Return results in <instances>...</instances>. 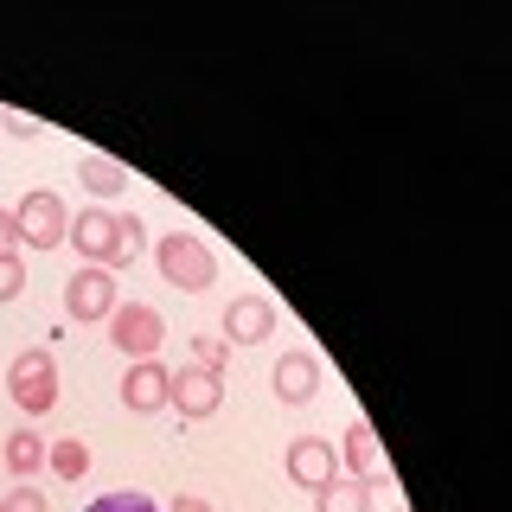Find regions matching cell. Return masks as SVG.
Listing matches in <instances>:
<instances>
[{
  "mask_svg": "<svg viewBox=\"0 0 512 512\" xmlns=\"http://www.w3.org/2000/svg\"><path fill=\"white\" fill-rule=\"evenodd\" d=\"M154 269L167 276L173 288H186V295H205V288L218 282V256L205 237H192V231H167L154 244Z\"/></svg>",
  "mask_w": 512,
  "mask_h": 512,
  "instance_id": "1",
  "label": "cell"
},
{
  "mask_svg": "<svg viewBox=\"0 0 512 512\" xmlns=\"http://www.w3.org/2000/svg\"><path fill=\"white\" fill-rule=\"evenodd\" d=\"M7 397H13L26 416L58 410V359H52V352H45V346H26L20 359L7 365Z\"/></svg>",
  "mask_w": 512,
  "mask_h": 512,
  "instance_id": "2",
  "label": "cell"
},
{
  "mask_svg": "<svg viewBox=\"0 0 512 512\" xmlns=\"http://www.w3.org/2000/svg\"><path fill=\"white\" fill-rule=\"evenodd\" d=\"M160 340H167V320H160L154 301H116V314H109V346L122 352V359H160Z\"/></svg>",
  "mask_w": 512,
  "mask_h": 512,
  "instance_id": "3",
  "label": "cell"
},
{
  "mask_svg": "<svg viewBox=\"0 0 512 512\" xmlns=\"http://www.w3.org/2000/svg\"><path fill=\"white\" fill-rule=\"evenodd\" d=\"M13 231H20L26 250H58L64 237H71V212H64V199L52 186H39V192H26V199L13 205Z\"/></svg>",
  "mask_w": 512,
  "mask_h": 512,
  "instance_id": "4",
  "label": "cell"
},
{
  "mask_svg": "<svg viewBox=\"0 0 512 512\" xmlns=\"http://www.w3.org/2000/svg\"><path fill=\"white\" fill-rule=\"evenodd\" d=\"M167 410L192 416V423H205L212 410H224V372H205V365H186V372H173L167 384Z\"/></svg>",
  "mask_w": 512,
  "mask_h": 512,
  "instance_id": "5",
  "label": "cell"
},
{
  "mask_svg": "<svg viewBox=\"0 0 512 512\" xmlns=\"http://www.w3.org/2000/svg\"><path fill=\"white\" fill-rule=\"evenodd\" d=\"M64 308H71V320H103V314H116V276L109 269H96V263H84L71 282H64Z\"/></svg>",
  "mask_w": 512,
  "mask_h": 512,
  "instance_id": "6",
  "label": "cell"
},
{
  "mask_svg": "<svg viewBox=\"0 0 512 512\" xmlns=\"http://www.w3.org/2000/svg\"><path fill=\"white\" fill-rule=\"evenodd\" d=\"M340 468H346V480H365V487H391V468H384L378 429L365 423V416L346 429V442H340Z\"/></svg>",
  "mask_w": 512,
  "mask_h": 512,
  "instance_id": "7",
  "label": "cell"
},
{
  "mask_svg": "<svg viewBox=\"0 0 512 512\" xmlns=\"http://www.w3.org/2000/svg\"><path fill=\"white\" fill-rule=\"evenodd\" d=\"M288 480H295L301 493H320L327 480H340V455L320 436H295L288 442Z\"/></svg>",
  "mask_w": 512,
  "mask_h": 512,
  "instance_id": "8",
  "label": "cell"
},
{
  "mask_svg": "<svg viewBox=\"0 0 512 512\" xmlns=\"http://www.w3.org/2000/svg\"><path fill=\"white\" fill-rule=\"evenodd\" d=\"M71 244H77V256H90L96 269H109V256H116V212H109V205H84V212L71 218Z\"/></svg>",
  "mask_w": 512,
  "mask_h": 512,
  "instance_id": "9",
  "label": "cell"
},
{
  "mask_svg": "<svg viewBox=\"0 0 512 512\" xmlns=\"http://www.w3.org/2000/svg\"><path fill=\"white\" fill-rule=\"evenodd\" d=\"M167 384H173L167 365L141 359V365H128V372H122V404L135 410V416H154V410H167Z\"/></svg>",
  "mask_w": 512,
  "mask_h": 512,
  "instance_id": "10",
  "label": "cell"
},
{
  "mask_svg": "<svg viewBox=\"0 0 512 512\" xmlns=\"http://www.w3.org/2000/svg\"><path fill=\"white\" fill-rule=\"evenodd\" d=\"M276 333V301L269 295H244V301H231L224 308V346H256V340H269Z\"/></svg>",
  "mask_w": 512,
  "mask_h": 512,
  "instance_id": "11",
  "label": "cell"
},
{
  "mask_svg": "<svg viewBox=\"0 0 512 512\" xmlns=\"http://www.w3.org/2000/svg\"><path fill=\"white\" fill-rule=\"evenodd\" d=\"M320 391V359H308V352H288V359H276V397L282 404H314Z\"/></svg>",
  "mask_w": 512,
  "mask_h": 512,
  "instance_id": "12",
  "label": "cell"
},
{
  "mask_svg": "<svg viewBox=\"0 0 512 512\" xmlns=\"http://www.w3.org/2000/svg\"><path fill=\"white\" fill-rule=\"evenodd\" d=\"M77 180H84L90 199L103 205V199H122V192H128V167L116 154H84V160H77Z\"/></svg>",
  "mask_w": 512,
  "mask_h": 512,
  "instance_id": "13",
  "label": "cell"
},
{
  "mask_svg": "<svg viewBox=\"0 0 512 512\" xmlns=\"http://www.w3.org/2000/svg\"><path fill=\"white\" fill-rule=\"evenodd\" d=\"M372 493H378V487H365V480H346V474H340V480H327V487L314 493V506H320V512H372Z\"/></svg>",
  "mask_w": 512,
  "mask_h": 512,
  "instance_id": "14",
  "label": "cell"
},
{
  "mask_svg": "<svg viewBox=\"0 0 512 512\" xmlns=\"http://www.w3.org/2000/svg\"><path fill=\"white\" fill-rule=\"evenodd\" d=\"M7 468L20 480L45 468V436H39V429H13V436H7Z\"/></svg>",
  "mask_w": 512,
  "mask_h": 512,
  "instance_id": "15",
  "label": "cell"
},
{
  "mask_svg": "<svg viewBox=\"0 0 512 512\" xmlns=\"http://www.w3.org/2000/svg\"><path fill=\"white\" fill-rule=\"evenodd\" d=\"M141 256H148V231H141V218L116 212V256H109V276L128 269V263H141Z\"/></svg>",
  "mask_w": 512,
  "mask_h": 512,
  "instance_id": "16",
  "label": "cell"
},
{
  "mask_svg": "<svg viewBox=\"0 0 512 512\" xmlns=\"http://www.w3.org/2000/svg\"><path fill=\"white\" fill-rule=\"evenodd\" d=\"M45 468H52L58 480H84V474H90V448L77 442V436H64V442L45 448Z\"/></svg>",
  "mask_w": 512,
  "mask_h": 512,
  "instance_id": "17",
  "label": "cell"
},
{
  "mask_svg": "<svg viewBox=\"0 0 512 512\" xmlns=\"http://www.w3.org/2000/svg\"><path fill=\"white\" fill-rule=\"evenodd\" d=\"M84 512H160L148 493H103V500H90Z\"/></svg>",
  "mask_w": 512,
  "mask_h": 512,
  "instance_id": "18",
  "label": "cell"
},
{
  "mask_svg": "<svg viewBox=\"0 0 512 512\" xmlns=\"http://www.w3.org/2000/svg\"><path fill=\"white\" fill-rule=\"evenodd\" d=\"M20 288H26V263H20V256H0V308L20 301Z\"/></svg>",
  "mask_w": 512,
  "mask_h": 512,
  "instance_id": "19",
  "label": "cell"
},
{
  "mask_svg": "<svg viewBox=\"0 0 512 512\" xmlns=\"http://www.w3.org/2000/svg\"><path fill=\"white\" fill-rule=\"evenodd\" d=\"M0 512H52V506H45V493H39V487H13L7 500H0Z\"/></svg>",
  "mask_w": 512,
  "mask_h": 512,
  "instance_id": "20",
  "label": "cell"
},
{
  "mask_svg": "<svg viewBox=\"0 0 512 512\" xmlns=\"http://www.w3.org/2000/svg\"><path fill=\"white\" fill-rule=\"evenodd\" d=\"M192 365H205V372H224V340H192Z\"/></svg>",
  "mask_w": 512,
  "mask_h": 512,
  "instance_id": "21",
  "label": "cell"
},
{
  "mask_svg": "<svg viewBox=\"0 0 512 512\" xmlns=\"http://www.w3.org/2000/svg\"><path fill=\"white\" fill-rule=\"evenodd\" d=\"M0 128H7V135H39V116H26V109H0Z\"/></svg>",
  "mask_w": 512,
  "mask_h": 512,
  "instance_id": "22",
  "label": "cell"
},
{
  "mask_svg": "<svg viewBox=\"0 0 512 512\" xmlns=\"http://www.w3.org/2000/svg\"><path fill=\"white\" fill-rule=\"evenodd\" d=\"M20 250V231H13V212H0V256Z\"/></svg>",
  "mask_w": 512,
  "mask_h": 512,
  "instance_id": "23",
  "label": "cell"
},
{
  "mask_svg": "<svg viewBox=\"0 0 512 512\" xmlns=\"http://www.w3.org/2000/svg\"><path fill=\"white\" fill-rule=\"evenodd\" d=\"M160 512H212V506H205L199 493H180V500H167V506H160Z\"/></svg>",
  "mask_w": 512,
  "mask_h": 512,
  "instance_id": "24",
  "label": "cell"
}]
</instances>
